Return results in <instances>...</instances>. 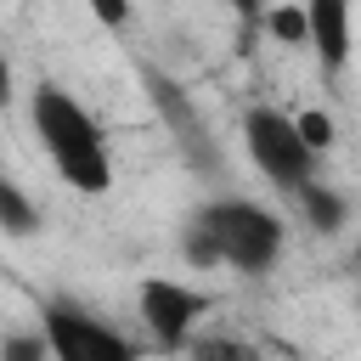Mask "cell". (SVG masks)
<instances>
[{
    "label": "cell",
    "mask_w": 361,
    "mask_h": 361,
    "mask_svg": "<svg viewBox=\"0 0 361 361\" xmlns=\"http://www.w3.org/2000/svg\"><path fill=\"white\" fill-rule=\"evenodd\" d=\"M180 248L192 265H231L243 276H265L288 248V226L276 209H265L254 197H220V203L197 209Z\"/></svg>",
    "instance_id": "1"
},
{
    "label": "cell",
    "mask_w": 361,
    "mask_h": 361,
    "mask_svg": "<svg viewBox=\"0 0 361 361\" xmlns=\"http://www.w3.org/2000/svg\"><path fill=\"white\" fill-rule=\"evenodd\" d=\"M28 118H34V141L45 147V158H51V169L73 186V192H85V197H102L107 186H113V152H107V135H102V124L62 90V85H34V96H28Z\"/></svg>",
    "instance_id": "2"
},
{
    "label": "cell",
    "mask_w": 361,
    "mask_h": 361,
    "mask_svg": "<svg viewBox=\"0 0 361 361\" xmlns=\"http://www.w3.org/2000/svg\"><path fill=\"white\" fill-rule=\"evenodd\" d=\"M243 147H248L254 169H259L276 192H288V197L316 180V152L299 141L293 113H282V107H271V102H259V107L243 113Z\"/></svg>",
    "instance_id": "3"
},
{
    "label": "cell",
    "mask_w": 361,
    "mask_h": 361,
    "mask_svg": "<svg viewBox=\"0 0 361 361\" xmlns=\"http://www.w3.org/2000/svg\"><path fill=\"white\" fill-rule=\"evenodd\" d=\"M39 338H45L51 361H135V344L113 322L85 310L79 299H45L39 305Z\"/></svg>",
    "instance_id": "4"
},
{
    "label": "cell",
    "mask_w": 361,
    "mask_h": 361,
    "mask_svg": "<svg viewBox=\"0 0 361 361\" xmlns=\"http://www.w3.org/2000/svg\"><path fill=\"white\" fill-rule=\"evenodd\" d=\"M209 305L214 299L203 288L180 282V276H141V288H135V316H141L147 338L169 355L197 338V322L209 316Z\"/></svg>",
    "instance_id": "5"
},
{
    "label": "cell",
    "mask_w": 361,
    "mask_h": 361,
    "mask_svg": "<svg viewBox=\"0 0 361 361\" xmlns=\"http://www.w3.org/2000/svg\"><path fill=\"white\" fill-rule=\"evenodd\" d=\"M305 45H316L322 73H344V62H350V6L344 0L305 6Z\"/></svg>",
    "instance_id": "6"
},
{
    "label": "cell",
    "mask_w": 361,
    "mask_h": 361,
    "mask_svg": "<svg viewBox=\"0 0 361 361\" xmlns=\"http://www.w3.org/2000/svg\"><path fill=\"white\" fill-rule=\"evenodd\" d=\"M147 85H152V102H158V113H164V124L175 130V141L197 158V164H209V130H203V118L192 113V102H186V90L175 85V79H164V73H147Z\"/></svg>",
    "instance_id": "7"
},
{
    "label": "cell",
    "mask_w": 361,
    "mask_h": 361,
    "mask_svg": "<svg viewBox=\"0 0 361 361\" xmlns=\"http://www.w3.org/2000/svg\"><path fill=\"white\" fill-rule=\"evenodd\" d=\"M299 197V209H305V220L322 231V237H333V231H344V220H350V203H344V192H333L327 180H310V186H299L293 192Z\"/></svg>",
    "instance_id": "8"
},
{
    "label": "cell",
    "mask_w": 361,
    "mask_h": 361,
    "mask_svg": "<svg viewBox=\"0 0 361 361\" xmlns=\"http://www.w3.org/2000/svg\"><path fill=\"white\" fill-rule=\"evenodd\" d=\"M0 231L6 237H34L39 231V203L6 175H0Z\"/></svg>",
    "instance_id": "9"
},
{
    "label": "cell",
    "mask_w": 361,
    "mask_h": 361,
    "mask_svg": "<svg viewBox=\"0 0 361 361\" xmlns=\"http://www.w3.org/2000/svg\"><path fill=\"white\" fill-rule=\"evenodd\" d=\"M186 350H192V361H259V350H254V344H243V338H231V333L192 338Z\"/></svg>",
    "instance_id": "10"
},
{
    "label": "cell",
    "mask_w": 361,
    "mask_h": 361,
    "mask_svg": "<svg viewBox=\"0 0 361 361\" xmlns=\"http://www.w3.org/2000/svg\"><path fill=\"white\" fill-rule=\"evenodd\" d=\"M293 130H299V141H305V147H310L316 158H322V152H327V147L338 141V135H333V118H327V113H316V107L293 113Z\"/></svg>",
    "instance_id": "11"
},
{
    "label": "cell",
    "mask_w": 361,
    "mask_h": 361,
    "mask_svg": "<svg viewBox=\"0 0 361 361\" xmlns=\"http://www.w3.org/2000/svg\"><path fill=\"white\" fill-rule=\"evenodd\" d=\"M0 361H51V355H45V338H39V327L6 333V338H0Z\"/></svg>",
    "instance_id": "12"
},
{
    "label": "cell",
    "mask_w": 361,
    "mask_h": 361,
    "mask_svg": "<svg viewBox=\"0 0 361 361\" xmlns=\"http://www.w3.org/2000/svg\"><path fill=\"white\" fill-rule=\"evenodd\" d=\"M265 28H271L282 45H305V6H276V11H265Z\"/></svg>",
    "instance_id": "13"
},
{
    "label": "cell",
    "mask_w": 361,
    "mask_h": 361,
    "mask_svg": "<svg viewBox=\"0 0 361 361\" xmlns=\"http://www.w3.org/2000/svg\"><path fill=\"white\" fill-rule=\"evenodd\" d=\"M11 102H17V79H11V62L0 51V107H11Z\"/></svg>",
    "instance_id": "14"
},
{
    "label": "cell",
    "mask_w": 361,
    "mask_h": 361,
    "mask_svg": "<svg viewBox=\"0 0 361 361\" xmlns=\"http://www.w3.org/2000/svg\"><path fill=\"white\" fill-rule=\"evenodd\" d=\"M96 17H102V23H107V28H118V23H124V17H130V11H124V6H96Z\"/></svg>",
    "instance_id": "15"
}]
</instances>
